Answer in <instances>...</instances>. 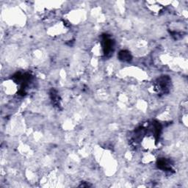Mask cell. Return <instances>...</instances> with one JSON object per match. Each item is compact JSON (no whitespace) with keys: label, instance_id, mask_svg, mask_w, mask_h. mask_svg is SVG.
Listing matches in <instances>:
<instances>
[{"label":"cell","instance_id":"cell-1","mask_svg":"<svg viewBox=\"0 0 188 188\" xmlns=\"http://www.w3.org/2000/svg\"><path fill=\"white\" fill-rule=\"evenodd\" d=\"M119 58L120 60H123V61H129V60H131L132 57H131L129 51H121L119 54Z\"/></svg>","mask_w":188,"mask_h":188}]
</instances>
